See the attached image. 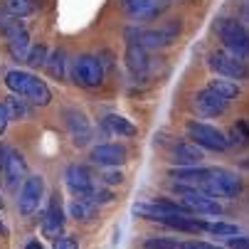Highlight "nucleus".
Returning <instances> with one entry per match:
<instances>
[{"label": "nucleus", "mask_w": 249, "mask_h": 249, "mask_svg": "<svg viewBox=\"0 0 249 249\" xmlns=\"http://www.w3.org/2000/svg\"><path fill=\"white\" fill-rule=\"evenodd\" d=\"M5 87L10 89V94H18L35 106H50L52 104V91H50L47 82L30 74V72H22V69H10L5 74Z\"/></svg>", "instance_id": "obj_1"}, {"label": "nucleus", "mask_w": 249, "mask_h": 249, "mask_svg": "<svg viewBox=\"0 0 249 249\" xmlns=\"http://www.w3.org/2000/svg\"><path fill=\"white\" fill-rule=\"evenodd\" d=\"M126 45H138L148 50H165L170 47L178 35H180V20H170L163 27H151V30H141V27H128L126 32Z\"/></svg>", "instance_id": "obj_2"}, {"label": "nucleus", "mask_w": 249, "mask_h": 249, "mask_svg": "<svg viewBox=\"0 0 249 249\" xmlns=\"http://www.w3.org/2000/svg\"><path fill=\"white\" fill-rule=\"evenodd\" d=\"M215 32H217V37L222 40L225 52H230L237 59H242V62L249 64V32H247V27L239 20L222 18V20H217Z\"/></svg>", "instance_id": "obj_3"}, {"label": "nucleus", "mask_w": 249, "mask_h": 249, "mask_svg": "<svg viewBox=\"0 0 249 249\" xmlns=\"http://www.w3.org/2000/svg\"><path fill=\"white\" fill-rule=\"evenodd\" d=\"M205 195L210 197H222V200H234L242 193V180L237 178V173L227 170V168H210V178L205 180V185L200 188Z\"/></svg>", "instance_id": "obj_4"}, {"label": "nucleus", "mask_w": 249, "mask_h": 249, "mask_svg": "<svg viewBox=\"0 0 249 249\" xmlns=\"http://www.w3.org/2000/svg\"><path fill=\"white\" fill-rule=\"evenodd\" d=\"M106 67L96 54H79L72 64V82L82 89H96L104 84Z\"/></svg>", "instance_id": "obj_5"}, {"label": "nucleus", "mask_w": 249, "mask_h": 249, "mask_svg": "<svg viewBox=\"0 0 249 249\" xmlns=\"http://www.w3.org/2000/svg\"><path fill=\"white\" fill-rule=\"evenodd\" d=\"M173 193L180 197V202L193 212V215H222V205L205 195L202 190L193 188V185H180V183H173Z\"/></svg>", "instance_id": "obj_6"}, {"label": "nucleus", "mask_w": 249, "mask_h": 249, "mask_svg": "<svg viewBox=\"0 0 249 249\" xmlns=\"http://www.w3.org/2000/svg\"><path fill=\"white\" fill-rule=\"evenodd\" d=\"M185 133L193 143H197L202 151H227V133H222L217 126H210L202 121H188L185 124Z\"/></svg>", "instance_id": "obj_7"}, {"label": "nucleus", "mask_w": 249, "mask_h": 249, "mask_svg": "<svg viewBox=\"0 0 249 249\" xmlns=\"http://www.w3.org/2000/svg\"><path fill=\"white\" fill-rule=\"evenodd\" d=\"M210 69L215 72L217 77H225V79H232V82H242V79H249V64L237 59L234 54L225 52V50H215L207 59Z\"/></svg>", "instance_id": "obj_8"}, {"label": "nucleus", "mask_w": 249, "mask_h": 249, "mask_svg": "<svg viewBox=\"0 0 249 249\" xmlns=\"http://www.w3.org/2000/svg\"><path fill=\"white\" fill-rule=\"evenodd\" d=\"M45 197V178L42 175H27L22 185H20V193H18V210L22 217H30L37 212L40 202Z\"/></svg>", "instance_id": "obj_9"}, {"label": "nucleus", "mask_w": 249, "mask_h": 249, "mask_svg": "<svg viewBox=\"0 0 249 249\" xmlns=\"http://www.w3.org/2000/svg\"><path fill=\"white\" fill-rule=\"evenodd\" d=\"M64 124H67L69 138H72V143H74L77 148H84V146L91 143L94 128H91V124H89V119H87L84 111H79V109H67V111H64Z\"/></svg>", "instance_id": "obj_10"}, {"label": "nucleus", "mask_w": 249, "mask_h": 249, "mask_svg": "<svg viewBox=\"0 0 249 249\" xmlns=\"http://www.w3.org/2000/svg\"><path fill=\"white\" fill-rule=\"evenodd\" d=\"M121 8H124L128 20L148 22V20L160 18L168 10V0H124Z\"/></svg>", "instance_id": "obj_11"}, {"label": "nucleus", "mask_w": 249, "mask_h": 249, "mask_svg": "<svg viewBox=\"0 0 249 249\" xmlns=\"http://www.w3.org/2000/svg\"><path fill=\"white\" fill-rule=\"evenodd\" d=\"M64 183H67V190L72 193L77 200H89V195L94 193V180H91V173L79 165V163H72V165H67L64 170Z\"/></svg>", "instance_id": "obj_12"}, {"label": "nucleus", "mask_w": 249, "mask_h": 249, "mask_svg": "<svg viewBox=\"0 0 249 249\" xmlns=\"http://www.w3.org/2000/svg\"><path fill=\"white\" fill-rule=\"evenodd\" d=\"M205 158L202 148L193 141H180V143H173L170 153H168V160L173 168H197V163Z\"/></svg>", "instance_id": "obj_13"}, {"label": "nucleus", "mask_w": 249, "mask_h": 249, "mask_svg": "<svg viewBox=\"0 0 249 249\" xmlns=\"http://www.w3.org/2000/svg\"><path fill=\"white\" fill-rule=\"evenodd\" d=\"M0 175H3V183L8 188H15L20 180L27 178V160L18 148H10L5 156V163L0 165Z\"/></svg>", "instance_id": "obj_14"}, {"label": "nucleus", "mask_w": 249, "mask_h": 249, "mask_svg": "<svg viewBox=\"0 0 249 249\" xmlns=\"http://www.w3.org/2000/svg\"><path fill=\"white\" fill-rule=\"evenodd\" d=\"M124 62H126V69L131 72L133 79H146L153 69V62L148 57V52L138 45H126V54H124Z\"/></svg>", "instance_id": "obj_15"}, {"label": "nucleus", "mask_w": 249, "mask_h": 249, "mask_svg": "<svg viewBox=\"0 0 249 249\" xmlns=\"http://www.w3.org/2000/svg\"><path fill=\"white\" fill-rule=\"evenodd\" d=\"M89 158L99 168H119L126 160V148L119 143H99L91 148Z\"/></svg>", "instance_id": "obj_16"}, {"label": "nucleus", "mask_w": 249, "mask_h": 249, "mask_svg": "<svg viewBox=\"0 0 249 249\" xmlns=\"http://www.w3.org/2000/svg\"><path fill=\"white\" fill-rule=\"evenodd\" d=\"M193 106L197 109V114L212 119V116H222V114L227 111L230 101H225L222 96H217L215 91H210V89L205 87V89H200V91L193 96Z\"/></svg>", "instance_id": "obj_17"}, {"label": "nucleus", "mask_w": 249, "mask_h": 249, "mask_svg": "<svg viewBox=\"0 0 249 249\" xmlns=\"http://www.w3.org/2000/svg\"><path fill=\"white\" fill-rule=\"evenodd\" d=\"M40 230L47 239H57L64 230V212H62V202L57 195H52L45 215H42V222H40Z\"/></svg>", "instance_id": "obj_18"}, {"label": "nucleus", "mask_w": 249, "mask_h": 249, "mask_svg": "<svg viewBox=\"0 0 249 249\" xmlns=\"http://www.w3.org/2000/svg\"><path fill=\"white\" fill-rule=\"evenodd\" d=\"M168 178H173V183L193 185L200 190L205 185V180L210 178V168H170Z\"/></svg>", "instance_id": "obj_19"}, {"label": "nucleus", "mask_w": 249, "mask_h": 249, "mask_svg": "<svg viewBox=\"0 0 249 249\" xmlns=\"http://www.w3.org/2000/svg\"><path fill=\"white\" fill-rule=\"evenodd\" d=\"M104 128L109 131V133H114V136H119V138H131V136H136L138 133V128L128 121V119H124V116H119V114H109V116H104Z\"/></svg>", "instance_id": "obj_20"}, {"label": "nucleus", "mask_w": 249, "mask_h": 249, "mask_svg": "<svg viewBox=\"0 0 249 249\" xmlns=\"http://www.w3.org/2000/svg\"><path fill=\"white\" fill-rule=\"evenodd\" d=\"M207 89L210 91H215L217 96H222L225 101H234L237 96H239V84L237 82H232V79H210L207 82Z\"/></svg>", "instance_id": "obj_21"}, {"label": "nucleus", "mask_w": 249, "mask_h": 249, "mask_svg": "<svg viewBox=\"0 0 249 249\" xmlns=\"http://www.w3.org/2000/svg\"><path fill=\"white\" fill-rule=\"evenodd\" d=\"M69 217H74L77 222H91L96 217V205L74 197L72 202H69Z\"/></svg>", "instance_id": "obj_22"}, {"label": "nucleus", "mask_w": 249, "mask_h": 249, "mask_svg": "<svg viewBox=\"0 0 249 249\" xmlns=\"http://www.w3.org/2000/svg\"><path fill=\"white\" fill-rule=\"evenodd\" d=\"M5 109L10 114V121H25L30 119V106H27V99H20L18 94H10L5 96Z\"/></svg>", "instance_id": "obj_23"}, {"label": "nucleus", "mask_w": 249, "mask_h": 249, "mask_svg": "<svg viewBox=\"0 0 249 249\" xmlns=\"http://www.w3.org/2000/svg\"><path fill=\"white\" fill-rule=\"evenodd\" d=\"M30 50H32V45H30V35H27V30L20 32L18 37L8 40V52H10V57H13L15 62H25L27 54H30Z\"/></svg>", "instance_id": "obj_24"}, {"label": "nucleus", "mask_w": 249, "mask_h": 249, "mask_svg": "<svg viewBox=\"0 0 249 249\" xmlns=\"http://www.w3.org/2000/svg\"><path fill=\"white\" fill-rule=\"evenodd\" d=\"M64 64H67V54H64V50H54L50 57H47V64H45V72L52 77V79H64Z\"/></svg>", "instance_id": "obj_25"}, {"label": "nucleus", "mask_w": 249, "mask_h": 249, "mask_svg": "<svg viewBox=\"0 0 249 249\" xmlns=\"http://www.w3.org/2000/svg\"><path fill=\"white\" fill-rule=\"evenodd\" d=\"M20 32H25V25H22V20H20V18H15V15H10V13L0 15V35H3L5 40L18 37Z\"/></svg>", "instance_id": "obj_26"}, {"label": "nucleus", "mask_w": 249, "mask_h": 249, "mask_svg": "<svg viewBox=\"0 0 249 249\" xmlns=\"http://www.w3.org/2000/svg\"><path fill=\"white\" fill-rule=\"evenodd\" d=\"M227 143L234 146V148H244V146H249V124H247V121H237V124L230 128V133H227Z\"/></svg>", "instance_id": "obj_27"}, {"label": "nucleus", "mask_w": 249, "mask_h": 249, "mask_svg": "<svg viewBox=\"0 0 249 249\" xmlns=\"http://www.w3.org/2000/svg\"><path fill=\"white\" fill-rule=\"evenodd\" d=\"M5 13L22 20L35 13V0H5Z\"/></svg>", "instance_id": "obj_28"}, {"label": "nucleus", "mask_w": 249, "mask_h": 249, "mask_svg": "<svg viewBox=\"0 0 249 249\" xmlns=\"http://www.w3.org/2000/svg\"><path fill=\"white\" fill-rule=\"evenodd\" d=\"M47 57H50V50H47V45H32V50H30V54H27V64L32 67V69H37V67H45L47 64Z\"/></svg>", "instance_id": "obj_29"}, {"label": "nucleus", "mask_w": 249, "mask_h": 249, "mask_svg": "<svg viewBox=\"0 0 249 249\" xmlns=\"http://www.w3.org/2000/svg\"><path fill=\"white\" fill-rule=\"evenodd\" d=\"M210 234H217V237H237L239 234V227L237 225H230V222H207V230Z\"/></svg>", "instance_id": "obj_30"}, {"label": "nucleus", "mask_w": 249, "mask_h": 249, "mask_svg": "<svg viewBox=\"0 0 249 249\" xmlns=\"http://www.w3.org/2000/svg\"><path fill=\"white\" fill-rule=\"evenodd\" d=\"M178 244L180 242H175L170 237H148L143 242V249H178Z\"/></svg>", "instance_id": "obj_31"}, {"label": "nucleus", "mask_w": 249, "mask_h": 249, "mask_svg": "<svg viewBox=\"0 0 249 249\" xmlns=\"http://www.w3.org/2000/svg\"><path fill=\"white\" fill-rule=\"evenodd\" d=\"M114 200V193L111 190H106V188H94V193L89 195L87 202H94V205H106V202H111Z\"/></svg>", "instance_id": "obj_32"}, {"label": "nucleus", "mask_w": 249, "mask_h": 249, "mask_svg": "<svg viewBox=\"0 0 249 249\" xmlns=\"http://www.w3.org/2000/svg\"><path fill=\"white\" fill-rule=\"evenodd\" d=\"M52 249H79V239L74 234H64V237H57Z\"/></svg>", "instance_id": "obj_33"}, {"label": "nucleus", "mask_w": 249, "mask_h": 249, "mask_svg": "<svg viewBox=\"0 0 249 249\" xmlns=\"http://www.w3.org/2000/svg\"><path fill=\"white\" fill-rule=\"evenodd\" d=\"M178 249H225V247H217V244H210V242H202V239H188V242H180Z\"/></svg>", "instance_id": "obj_34"}, {"label": "nucleus", "mask_w": 249, "mask_h": 249, "mask_svg": "<svg viewBox=\"0 0 249 249\" xmlns=\"http://www.w3.org/2000/svg\"><path fill=\"white\" fill-rule=\"evenodd\" d=\"M101 180H104L106 185H121V183H124V173H121V170H114V168H106L104 175H101Z\"/></svg>", "instance_id": "obj_35"}, {"label": "nucleus", "mask_w": 249, "mask_h": 249, "mask_svg": "<svg viewBox=\"0 0 249 249\" xmlns=\"http://www.w3.org/2000/svg\"><path fill=\"white\" fill-rule=\"evenodd\" d=\"M227 247L230 249H249V237H227Z\"/></svg>", "instance_id": "obj_36"}, {"label": "nucleus", "mask_w": 249, "mask_h": 249, "mask_svg": "<svg viewBox=\"0 0 249 249\" xmlns=\"http://www.w3.org/2000/svg\"><path fill=\"white\" fill-rule=\"evenodd\" d=\"M8 124H10V114L5 109V104H0V136L8 131Z\"/></svg>", "instance_id": "obj_37"}, {"label": "nucleus", "mask_w": 249, "mask_h": 249, "mask_svg": "<svg viewBox=\"0 0 249 249\" xmlns=\"http://www.w3.org/2000/svg\"><path fill=\"white\" fill-rule=\"evenodd\" d=\"M239 22L249 25V0H239Z\"/></svg>", "instance_id": "obj_38"}, {"label": "nucleus", "mask_w": 249, "mask_h": 249, "mask_svg": "<svg viewBox=\"0 0 249 249\" xmlns=\"http://www.w3.org/2000/svg\"><path fill=\"white\" fill-rule=\"evenodd\" d=\"M25 249H45V247L40 244V239H30V242L25 244Z\"/></svg>", "instance_id": "obj_39"}, {"label": "nucleus", "mask_w": 249, "mask_h": 249, "mask_svg": "<svg viewBox=\"0 0 249 249\" xmlns=\"http://www.w3.org/2000/svg\"><path fill=\"white\" fill-rule=\"evenodd\" d=\"M0 234H8V227L3 225V217H0Z\"/></svg>", "instance_id": "obj_40"}, {"label": "nucleus", "mask_w": 249, "mask_h": 249, "mask_svg": "<svg viewBox=\"0 0 249 249\" xmlns=\"http://www.w3.org/2000/svg\"><path fill=\"white\" fill-rule=\"evenodd\" d=\"M0 210H3V197H0Z\"/></svg>", "instance_id": "obj_41"}, {"label": "nucleus", "mask_w": 249, "mask_h": 249, "mask_svg": "<svg viewBox=\"0 0 249 249\" xmlns=\"http://www.w3.org/2000/svg\"><path fill=\"white\" fill-rule=\"evenodd\" d=\"M168 3H173V0H168Z\"/></svg>", "instance_id": "obj_42"}]
</instances>
